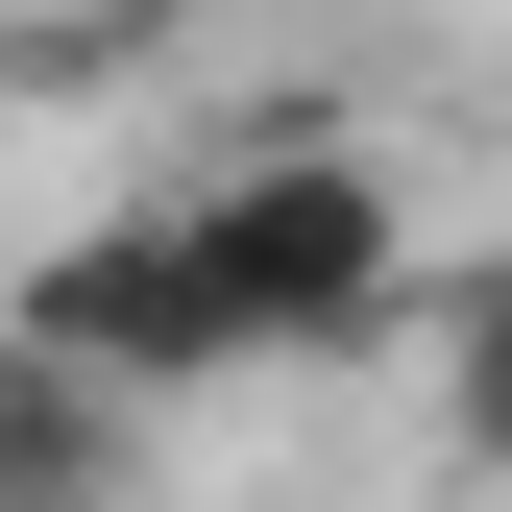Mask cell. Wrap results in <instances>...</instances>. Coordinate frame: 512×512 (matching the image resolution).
Instances as JSON below:
<instances>
[{
  "instance_id": "obj_2",
  "label": "cell",
  "mask_w": 512,
  "mask_h": 512,
  "mask_svg": "<svg viewBox=\"0 0 512 512\" xmlns=\"http://www.w3.org/2000/svg\"><path fill=\"white\" fill-rule=\"evenodd\" d=\"M25 366H74V391H244V342H220V293H196V244H171V196H122V220H74L25 269V317H0Z\"/></svg>"
},
{
  "instance_id": "obj_1",
  "label": "cell",
  "mask_w": 512,
  "mask_h": 512,
  "mask_svg": "<svg viewBox=\"0 0 512 512\" xmlns=\"http://www.w3.org/2000/svg\"><path fill=\"white\" fill-rule=\"evenodd\" d=\"M171 244H196V293H220L244 366H342L415 293V220H391L366 147H220V171H171Z\"/></svg>"
},
{
  "instance_id": "obj_3",
  "label": "cell",
  "mask_w": 512,
  "mask_h": 512,
  "mask_svg": "<svg viewBox=\"0 0 512 512\" xmlns=\"http://www.w3.org/2000/svg\"><path fill=\"white\" fill-rule=\"evenodd\" d=\"M122 488H147V415L0 342V512H122Z\"/></svg>"
},
{
  "instance_id": "obj_4",
  "label": "cell",
  "mask_w": 512,
  "mask_h": 512,
  "mask_svg": "<svg viewBox=\"0 0 512 512\" xmlns=\"http://www.w3.org/2000/svg\"><path fill=\"white\" fill-rule=\"evenodd\" d=\"M439 439H464V464H512V269L439 293Z\"/></svg>"
}]
</instances>
